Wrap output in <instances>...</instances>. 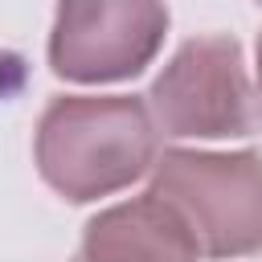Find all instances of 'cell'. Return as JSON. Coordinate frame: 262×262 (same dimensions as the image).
<instances>
[{"label":"cell","mask_w":262,"mask_h":262,"mask_svg":"<svg viewBox=\"0 0 262 262\" xmlns=\"http://www.w3.org/2000/svg\"><path fill=\"white\" fill-rule=\"evenodd\" d=\"M156 151L147 111L135 98H57L41 119V172L70 201L102 196L135 180Z\"/></svg>","instance_id":"obj_1"},{"label":"cell","mask_w":262,"mask_h":262,"mask_svg":"<svg viewBox=\"0 0 262 262\" xmlns=\"http://www.w3.org/2000/svg\"><path fill=\"white\" fill-rule=\"evenodd\" d=\"M188 225L196 250L225 258L262 246V160L258 156H188L160 160L151 188Z\"/></svg>","instance_id":"obj_2"},{"label":"cell","mask_w":262,"mask_h":262,"mask_svg":"<svg viewBox=\"0 0 262 262\" xmlns=\"http://www.w3.org/2000/svg\"><path fill=\"white\" fill-rule=\"evenodd\" d=\"M156 119L168 135H246L258 127V102L229 37L188 41L151 86Z\"/></svg>","instance_id":"obj_3"},{"label":"cell","mask_w":262,"mask_h":262,"mask_svg":"<svg viewBox=\"0 0 262 262\" xmlns=\"http://www.w3.org/2000/svg\"><path fill=\"white\" fill-rule=\"evenodd\" d=\"M168 12L160 0H61L53 33V70L78 82L139 74L160 37Z\"/></svg>","instance_id":"obj_4"},{"label":"cell","mask_w":262,"mask_h":262,"mask_svg":"<svg viewBox=\"0 0 262 262\" xmlns=\"http://www.w3.org/2000/svg\"><path fill=\"white\" fill-rule=\"evenodd\" d=\"M196 254L201 250L176 209L147 192L135 205L94 217L78 262H196Z\"/></svg>","instance_id":"obj_5"},{"label":"cell","mask_w":262,"mask_h":262,"mask_svg":"<svg viewBox=\"0 0 262 262\" xmlns=\"http://www.w3.org/2000/svg\"><path fill=\"white\" fill-rule=\"evenodd\" d=\"M258 53H262V45H258Z\"/></svg>","instance_id":"obj_6"}]
</instances>
